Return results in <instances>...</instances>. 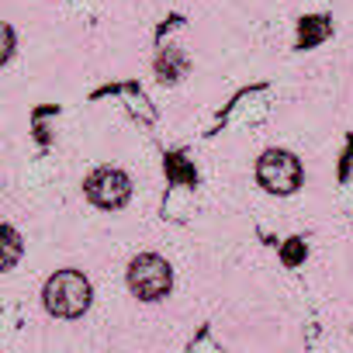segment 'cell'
<instances>
[{"label":"cell","mask_w":353,"mask_h":353,"mask_svg":"<svg viewBox=\"0 0 353 353\" xmlns=\"http://www.w3.org/2000/svg\"><path fill=\"white\" fill-rule=\"evenodd\" d=\"M46 308L59 319H77L90 308V284L80 270H59L46 281Z\"/></svg>","instance_id":"cell-1"},{"label":"cell","mask_w":353,"mask_h":353,"mask_svg":"<svg viewBox=\"0 0 353 353\" xmlns=\"http://www.w3.org/2000/svg\"><path fill=\"white\" fill-rule=\"evenodd\" d=\"M170 281H173L170 263L156 253H142L128 263V288L142 301H159L170 291Z\"/></svg>","instance_id":"cell-2"},{"label":"cell","mask_w":353,"mask_h":353,"mask_svg":"<svg viewBox=\"0 0 353 353\" xmlns=\"http://www.w3.org/2000/svg\"><path fill=\"white\" fill-rule=\"evenodd\" d=\"M256 176L270 194H291L301 184V163H298V156H291L284 149H270L260 156Z\"/></svg>","instance_id":"cell-3"},{"label":"cell","mask_w":353,"mask_h":353,"mask_svg":"<svg viewBox=\"0 0 353 353\" xmlns=\"http://www.w3.org/2000/svg\"><path fill=\"white\" fill-rule=\"evenodd\" d=\"M87 198L97 205V208H121L128 198H132V181L114 170V166H101L87 176V184H83Z\"/></svg>","instance_id":"cell-4"},{"label":"cell","mask_w":353,"mask_h":353,"mask_svg":"<svg viewBox=\"0 0 353 353\" xmlns=\"http://www.w3.org/2000/svg\"><path fill=\"white\" fill-rule=\"evenodd\" d=\"M0 236H4V263H0V267L11 270V267L18 263V253H21V236H18L11 225H4V232H0Z\"/></svg>","instance_id":"cell-5"},{"label":"cell","mask_w":353,"mask_h":353,"mask_svg":"<svg viewBox=\"0 0 353 353\" xmlns=\"http://www.w3.org/2000/svg\"><path fill=\"white\" fill-rule=\"evenodd\" d=\"M184 73V59L176 56L173 49H166V56L159 59V80H176Z\"/></svg>","instance_id":"cell-6"}]
</instances>
